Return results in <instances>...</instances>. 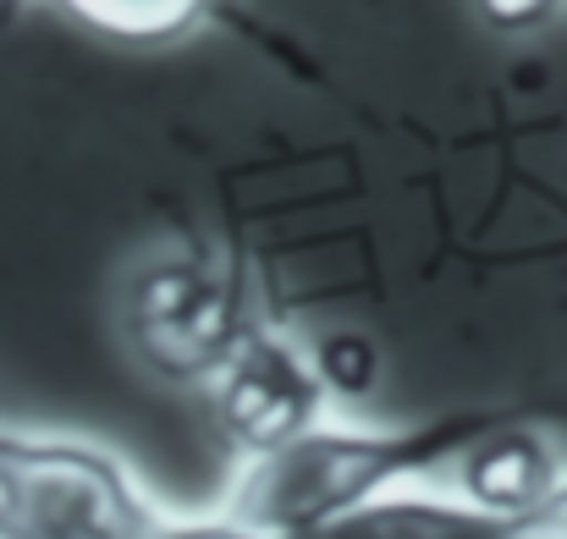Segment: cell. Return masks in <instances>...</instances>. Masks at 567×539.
I'll return each mask as SVG.
<instances>
[{"instance_id":"6da1fadb","label":"cell","mask_w":567,"mask_h":539,"mask_svg":"<svg viewBox=\"0 0 567 539\" xmlns=\"http://www.w3.org/2000/svg\"><path fill=\"white\" fill-rule=\"evenodd\" d=\"M485 429L491 418L370 429L331 413L315 429L243 457V474L209 512L243 539H315L391 496L435 485Z\"/></svg>"},{"instance_id":"7a4b0ae2","label":"cell","mask_w":567,"mask_h":539,"mask_svg":"<svg viewBox=\"0 0 567 539\" xmlns=\"http://www.w3.org/2000/svg\"><path fill=\"white\" fill-rule=\"evenodd\" d=\"M177 512L78 440L0 429V539H172Z\"/></svg>"},{"instance_id":"3957f363","label":"cell","mask_w":567,"mask_h":539,"mask_svg":"<svg viewBox=\"0 0 567 539\" xmlns=\"http://www.w3.org/2000/svg\"><path fill=\"white\" fill-rule=\"evenodd\" d=\"M127 331L155 374L209 385L231 348L248 336V320L226 276L198 259H166L138 276L127 298Z\"/></svg>"},{"instance_id":"277c9868","label":"cell","mask_w":567,"mask_h":539,"mask_svg":"<svg viewBox=\"0 0 567 539\" xmlns=\"http://www.w3.org/2000/svg\"><path fill=\"white\" fill-rule=\"evenodd\" d=\"M209 391H215L220 424H226V435L237 440L243 457H259V452L315 429L320 418H331L326 369L309 359L292 336L254 331V325L231 348V359L215 369Z\"/></svg>"},{"instance_id":"5b68a950","label":"cell","mask_w":567,"mask_h":539,"mask_svg":"<svg viewBox=\"0 0 567 539\" xmlns=\"http://www.w3.org/2000/svg\"><path fill=\"white\" fill-rule=\"evenodd\" d=\"M100 22L111 28H127V33H155V28H172L193 0H83Z\"/></svg>"},{"instance_id":"8992f818","label":"cell","mask_w":567,"mask_h":539,"mask_svg":"<svg viewBox=\"0 0 567 539\" xmlns=\"http://www.w3.org/2000/svg\"><path fill=\"white\" fill-rule=\"evenodd\" d=\"M172 539H243L231 535L215 512H177V529H172Z\"/></svg>"}]
</instances>
